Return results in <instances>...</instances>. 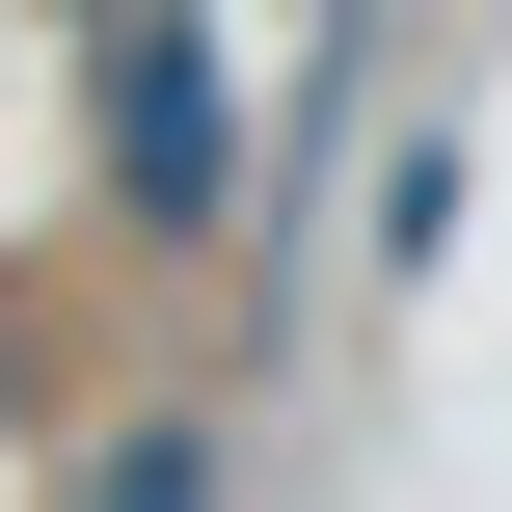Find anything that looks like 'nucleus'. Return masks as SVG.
Masks as SVG:
<instances>
[{
	"mask_svg": "<svg viewBox=\"0 0 512 512\" xmlns=\"http://www.w3.org/2000/svg\"><path fill=\"white\" fill-rule=\"evenodd\" d=\"M108 189H135L162 243L243 189V108H216V27H189V0H135V27H108Z\"/></svg>",
	"mask_w": 512,
	"mask_h": 512,
	"instance_id": "nucleus-1",
	"label": "nucleus"
},
{
	"mask_svg": "<svg viewBox=\"0 0 512 512\" xmlns=\"http://www.w3.org/2000/svg\"><path fill=\"white\" fill-rule=\"evenodd\" d=\"M108 512H216V432H135V459H108Z\"/></svg>",
	"mask_w": 512,
	"mask_h": 512,
	"instance_id": "nucleus-2",
	"label": "nucleus"
}]
</instances>
